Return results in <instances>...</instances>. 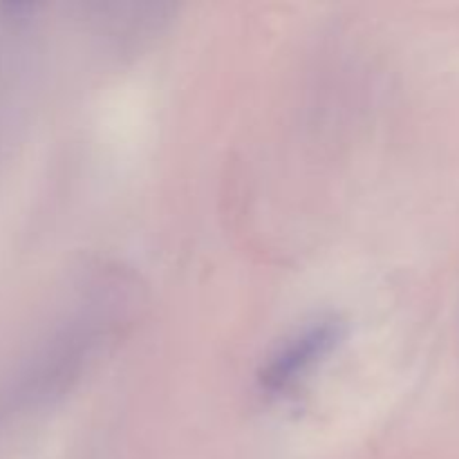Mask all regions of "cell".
I'll use <instances>...</instances> for the list:
<instances>
[{"instance_id": "obj_1", "label": "cell", "mask_w": 459, "mask_h": 459, "mask_svg": "<svg viewBox=\"0 0 459 459\" xmlns=\"http://www.w3.org/2000/svg\"><path fill=\"white\" fill-rule=\"evenodd\" d=\"M341 334H343L341 323H336L334 318H327V321L323 318V321L309 323L303 330L282 341L281 348L269 357L258 375L263 393L282 394L294 388L323 357L334 350Z\"/></svg>"}]
</instances>
